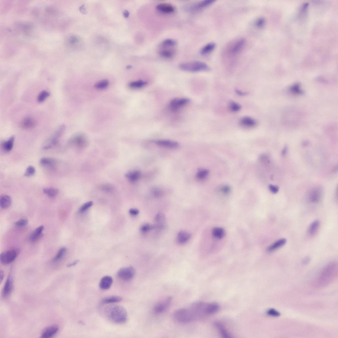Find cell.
I'll list each match as a JSON object with an SVG mask.
<instances>
[{
  "label": "cell",
  "mask_w": 338,
  "mask_h": 338,
  "mask_svg": "<svg viewBox=\"0 0 338 338\" xmlns=\"http://www.w3.org/2000/svg\"><path fill=\"white\" fill-rule=\"evenodd\" d=\"M20 252L19 249L15 248L2 253L1 255V262L5 265L11 263L16 259Z\"/></svg>",
  "instance_id": "obj_5"
},
{
  "label": "cell",
  "mask_w": 338,
  "mask_h": 338,
  "mask_svg": "<svg viewBox=\"0 0 338 338\" xmlns=\"http://www.w3.org/2000/svg\"><path fill=\"white\" fill-rule=\"evenodd\" d=\"M123 14L124 17L126 18H128L130 15L129 12L127 10L124 11Z\"/></svg>",
  "instance_id": "obj_55"
},
{
  "label": "cell",
  "mask_w": 338,
  "mask_h": 338,
  "mask_svg": "<svg viewBox=\"0 0 338 338\" xmlns=\"http://www.w3.org/2000/svg\"><path fill=\"white\" fill-rule=\"evenodd\" d=\"M235 92L238 95L241 96H245V95H247V93L242 92L241 91L238 90V89H236V90Z\"/></svg>",
  "instance_id": "obj_52"
},
{
  "label": "cell",
  "mask_w": 338,
  "mask_h": 338,
  "mask_svg": "<svg viewBox=\"0 0 338 338\" xmlns=\"http://www.w3.org/2000/svg\"><path fill=\"white\" fill-rule=\"evenodd\" d=\"M130 214L132 216H136L138 215L139 213V210L136 208H131L129 210Z\"/></svg>",
  "instance_id": "obj_50"
},
{
  "label": "cell",
  "mask_w": 338,
  "mask_h": 338,
  "mask_svg": "<svg viewBox=\"0 0 338 338\" xmlns=\"http://www.w3.org/2000/svg\"><path fill=\"white\" fill-rule=\"evenodd\" d=\"M141 176V173L139 170H133L128 172L126 174L127 179L132 182L138 180Z\"/></svg>",
  "instance_id": "obj_24"
},
{
  "label": "cell",
  "mask_w": 338,
  "mask_h": 338,
  "mask_svg": "<svg viewBox=\"0 0 338 338\" xmlns=\"http://www.w3.org/2000/svg\"><path fill=\"white\" fill-rule=\"evenodd\" d=\"M14 140V137L12 136L7 141L3 142L2 146L3 149L7 152L11 151L13 148Z\"/></svg>",
  "instance_id": "obj_31"
},
{
  "label": "cell",
  "mask_w": 338,
  "mask_h": 338,
  "mask_svg": "<svg viewBox=\"0 0 338 338\" xmlns=\"http://www.w3.org/2000/svg\"><path fill=\"white\" fill-rule=\"evenodd\" d=\"M159 51V54L165 58H170L174 55L175 52L174 50L163 48Z\"/></svg>",
  "instance_id": "obj_30"
},
{
  "label": "cell",
  "mask_w": 338,
  "mask_h": 338,
  "mask_svg": "<svg viewBox=\"0 0 338 338\" xmlns=\"http://www.w3.org/2000/svg\"><path fill=\"white\" fill-rule=\"evenodd\" d=\"M12 200L11 197L7 195H3L0 199V206L3 209L8 208L11 205Z\"/></svg>",
  "instance_id": "obj_23"
},
{
  "label": "cell",
  "mask_w": 338,
  "mask_h": 338,
  "mask_svg": "<svg viewBox=\"0 0 338 338\" xmlns=\"http://www.w3.org/2000/svg\"><path fill=\"white\" fill-rule=\"evenodd\" d=\"M28 223V220L27 219H22L16 222L14 225L18 227H22L26 226Z\"/></svg>",
  "instance_id": "obj_46"
},
{
  "label": "cell",
  "mask_w": 338,
  "mask_h": 338,
  "mask_svg": "<svg viewBox=\"0 0 338 338\" xmlns=\"http://www.w3.org/2000/svg\"><path fill=\"white\" fill-rule=\"evenodd\" d=\"M229 107L230 110L233 112H238L241 108V106L239 104L234 101L231 102Z\"/></svg>",
  "instance_id": "obj_42"
},
{
  "label": "cell",
  "mask_w": 338,
  "mask_h": 338,
  "mask_svg": "<svg viewBox=\"0 0 338 338\" xmlns=\"http://www.w3.org/2000/svg\"><path fill=\"white\" fill-rule=\"evenodd\" d=\"M147 83L142 80H138L130 82L129 84V87L132 89H137L141 88L145 86Z\"/></svg>",
  "instance_id": "obj_36"
},
{
  "label": "cell",
  "mask_w": 338,
  "mask_h": 338,
  "mask_svg": "<svg viewBox=\"0 0 338 338\" xmlns=\"http://www.w3.org/2000/svg\"><path fill=\"white\" fill-rule=\"evenodd\" d=\"M156 8L158 11L165 14L173 13L175 10L174 8L173 5L168 3L158 4L157 5Z\"/></svg>",
  "instance_id": "obj_15"
},
{
  "label": "cell",
  "mask_w": 338,
  "mask_h": 338,
  "mask_svg": "<svg viewBox=\"0 0 338 338\" xmlns=\"http://www.w3.org/2000/svg\"><path fill=\"white\" fill-rule=\"evenodd\" d=\"M320 222L318 220H315L312 222L308 230V233L310 236H314L316 234L320 226Z\"/></svg>",
  "instance_id": "obj_27"
},
{
  "label": "cell",
  "mask_w": 338,
  "mask_h": 338,
  "mask_svg": "<svg viewBox=\"0 0 338 338\" xmlns=\"http://www.w3.org/2000/svg\"><path fill=\"white\" fill-rule=\"evenodd\" d=\"M4 272L3 271L1 272V283H2L4 277Z\"/></svg>",
  "instance_id": "obj_57"
},
{
  "label": "cell",
  "mask_w": 338,
  "mask_h": 338,
  "mask_svg": "<svg viewBox=\"0 0 338 338\" xmlns=\"http://www.w3.org/2000/svg\"><path fill=\"white\" fill-rule=\"evenodd\" d=\"M213 237L217 239H221L224 238L225 234L224 229L220 227L214 228L212 231Z\"/></svg>",
  "instance_id": "obj_29"
},
{
  "label": "cell",
  "mask_w": 338,
  "mask_h": 338,
  "mask_svg": "<svg viewBox=\"0 0 338 338\" xmlns=\"http://www.w3.org/2000/svg\"><path fill=\"white\" fill-rule=\"evenodd\" d=\"M173 300L170 297H167L163 301L157 304L154 308L156 314H160L166 310L170 306Z\"/></svg>",
  "instance_id": "obj_8"
},
{
  "label": "cell",
  "mask_w": 338,
  "mask_h": 338,
  "mask_svg": "<svg viewBox=\"0 0 338 338\" xmlns=\"http://www.w3.org/2000/svg\"><path fill=\"white\" fill-rule=\"evenodd\" d=\"M55 161L53 159L44 158H42L40 161V163L43 166H49L53 164Z\"/></svg>",
  "instance_id": "obj_40"
},
{
  "label": "cell",
  "mask_w": 338,
  "mask_h": 338,
  "mask_svg": "<svg viewBox=\"0 0 338 338\" xmlns=\"http://www.w3.org/2000/svg\"><path fill=\"white\" fill-rule=\"evenodd\" d=\"M219 305L215 303H207L206 307V314L207 315H211L217 312L219 309Z\"/></svg>",
  "instance_id": "obj_20"
},
{
  "label": "cell",
  "mask_w": 338,
  "mask_h": 338,
  "mask_svg": "<svg viewBox=\"0 0 338 338\" xmlns=\"http://www.w3.org/2000/svg\"><path fill=\"white\" fill-rule=\"evenodd\" d=\"M105 314L108 319L117 324H124L127 320V311L123 307L120 305L110 306L106 308Z\"/></svg>",
  "instance_id": "obj_2"
},
{
  "label": "cell",
  "mask_w": 338,
  "mask_h": 338,
  "mask_svg": "<svg viewBox=\"0 0 338 338\" xmlns=\"http://www.w3.org/2000/svg\"><path fill=\"white\" fill-rule=\"evenodd\" d=\"M208 173V170L206 169H201L197 172L196 177L200 180L205 179L207 177Z\"/></svg>",
  "instance_id": "obj_39"
},
{
  "label": "cell",
  "mask_w": 338,
  "mask_h": 338,
  "mask_svg": "<svg viewBox=\"0 0 338 338\" xmlns=\"http://www.w3.org/2000/svg\"><path fill=\"white\" fill-rule=\"evenodd\" d=\"M131 67H132L131 66H127L126 68H127L130 69V68H131Z\"/></svg>",
  "instance_id": "obj_59"
},
{
  "label": "cell",
  "mask_w": 338,
  "mask_h": 338,
  "mask_svg": "<svg viewBox=\"0 0 338 338\" xmlns=\"http://www.w3.org/2000/svg\"><path fill=\"white\" fill-rule=\"evenodd\" d=\"M231 189L227 185L223 186L221 187L220 191L221 193L224 194H228L230 192Z\"/></svg>",
  "instance_id": "obj_48"
},
{
  "label": "cell",
  "mask_w": 338,
  "mask_h": 338,
  "mask_svg": "<svg viewBox=\"0 0 338 338\" xmlns=\"http://www.w3.org/2000/svg\"><path fill=\"white\" fill-rule=\"evenodd\" d=\"M67 248L65 247H62L59 250L56 255L53 259V262H57L60 260L65 256L67 252Z\"/></svg>",
  "instance_id": "obj_35"
},
{
  "label": "cell",
  "mask_w": 338,
  "mask_h": 338,
  "mask_svg": "<svg viewBox=\"0 0 338 338\" xmlns=\"http://www.w3.org/2000/svg\"><path fill=\"white\" fill-rule=\"evenodd\" d=\"M155 228V226L149 223L143 224L140 228V231L143 233H148Z\"/></svg>",
  "instance_id": "obj_41"
},
{
  "label": "cell",
  "mask_w": 338,
  "mask_h": 338,
  "mask_svg": "<svg viewBox=\"0 0 338 338\" xmlns=\"http://www.w3.org/2000/svg\"><path fill=\"white\" fill-rule=\"evenodd\" d=\"M191 237L190 233L185 230H181L177 234V241L178 244H183L187 243Z\"/></svg>",
  "instance_id": "obj_12"
},
{
  "label": "cell",
  "mask_w": 338,
  "mask_h": 338,
  "mask_svg": "<svg viewBox=\"0 0 338 338\" xmlns=\"http://www.w3.org/2000/svg\"><path fill=\"white\" fill-rule=\"evenodd\" d=\"M240 124L246 128H252L255 126L256 122L255 120L250 117H244L242 118L239 122Z\"/></svg>",
  "instance_id": "obj_17"
},
{
  "label": "cell",
  "mask_w": 338,
  "mask_h": 338,
  "mask_svg": "<svg viewBox=\"0 0 338 338\" xmlns=\"http://www.w3.org/2000/svg\"><path fill=\"white\" fill-rule=\"evenodd\" d=\"M174 317L178 322L184 324L198 319L195 312L190 307L176 310L174 314Z\"/></svg>",
  "instance_id": "obj_3"
},
{
  "label": "cell",
  "mask_w": 338,
  "mask_h": 338,
  "mask_svg": "<svg viewBox=\"0 0 338 338\" xmlns=\"http://www.w3.org/2000/svg\"><path fill=\"white\" fill-rule=\"evenodd\" d=\"M216 44L213 42L209 43L204 46L201 51V54L202 55H207L212 52L216 47Z\"/></svg>",
  "instance_id": "obj_28"
},
{
  "label": "cell",
  "mask_w": 338,
  "mask_h": 338,
  "mask_svg": "<svg viewBox=\"0 0 338 338\" xmlns=\"http://www.w3.org/2000/svg\"><path fill=\"white\" fill-rule=\"evenodd\" d=\"M269 188L271 192L273 194L277 193L279 190V188L277 186L273 185H270Z\"/></svg>",
  "instance_id": "obj_49"
},
{
  "label": "cell",
  "mask_w": 338,
  "mask_h": 338,
  "mask_svg": "<svg viewBox=\"0 0 338 338\" xmlns=\"http://www.w3.org/2000/svg\"><path fill=\"white\" fill-rule=\"evenodd\" d=\"M155 221L156 225L155 228L159 229H162L165 226V217L164 215L162 213H159L155 216Z\"/></svg>",
  "instance_id": "obj_19"
},
{
  "label": "cell",
  "mask_w": 338,
  "mask_h": 338,
  "mask_svg": "<svg viewBox=\"0 0 338 338\" xmlns=\"http://www.w3.org/2000/svg\"><path fill=\"white\" fill-rule=\"evenodd\" d=\"M50 95V93L46 91H42L38 95L37 101L40 103H42Z\"/></svg>",
  "instance_id": "obj_38"
},
{
  "label": "cell",
  "mask_w": 338,
  "mask_h": 338,
  "mask_svg": "<svg viewBox=\"0 0 338 338\" xmlns=\"http://www.w3.org/2000/svg\"><path fill=\"white\" fill-rule=\"evenodd\" d=\"M177 42L175 40L168 39L164 40L161 43L160 46L162 48H172L175 46Z\"/></svg>",
  "instance_id": "obj_34"
},
{
  "label": "cell",
  "mask_w": 338,
  "mask_h": 338,
  "mask_svg": "<svg viewBox=\"0 0 338 338\" xmlns=\"http://www.w3.org/2000/svg\"><path fill=\"white\" fill-rule=\"evenodd\" d=\"M122 298L120 297L111 296L103 298L101 299L100 302L102 304H107L119 303L122 301Z\"/></svg>",
  "instance_id": "obj_25"
},
{
  "label": "cell",
  "mask_w": 338,
  "mask_h": 338,
  "mask_svg": "<svg viewBox=\"0 0 338 338\" xmlns=\"http://www.w3.org/2000/svg\"><path fill=\"white\" fill-rule=\"evenodd\" d=\"M215 2L214 0H206L191 6L190 8L192 10H195L206 8Z\"/></svg>",
  "instance_id": "obj_22"
},
{
  "label": "cell",
  "mask_w": 338,
  "mask_h": 338,
  "mask_svg": "<svg viewBox=\"0 0 338 338\" xmlns=\"http://www.w3.org/2000/svg\"><path fill=\"white\" fill-rule=\"evenodd\" d=\"M214 325L223 337L225 338L231 337L230 334L228 332L227 330L221 323L219 322H216L214 323Z\"/></svg>",
  "instance_id": "obj_26"
},
{
  "label": "cell",
  "mask_w": 338,
  "mask_h": 338,
  "mask_svg": "<svg viewBox=\"0 0 338 338\" xmlns=\"http://www.w3.org/2000/svg\"><path fill=\"white\" fill-rule=\"evenodd\" d=\"M153 192L154 195L156 196H160L162 194V192L158 189H154Z\"/></svg>",
  "instance_id": "obj_51"
},
{
  "label": "cell",
  "mask_w": 338,
  "mask_h": 338,
  "mask_svg": "<svg viewBox=\"0 0 338 338\" xmlns=\"http://www.w3.org/2000/svg\"><path fill=\"white\" fill-rule=\"evenodd\" d=\"M44 229L43 226L37 228L30 236V240L31 242H35L39 240L42 237Z\"/></svg>",
  "instance_id": "obj_18"
},
{
  "label": "cell",
  "mask_w": 338,
  "mask_h": 338,
  "mask_svg": "<svg viewBox=\"0 0 338 338\" xmlns=\"http://www.w3.org/2000/svg\"><path fill=\"white\" fill-rule=\"evenodd\" d=\"M35 169L32 166H29L26 169L24 174V176L29 177L33 176L35 173Z\"/></svg>",
  "instance_id": "obj_44"
},
{
  "label": "cell",
  "mask_w": 338,
  "mask_h": 338,
  "mask_svg": "<svg viewBox=\"0 0 338 338\" xmlns=\"http://www.w3.org/2000/svg\"><path fill=\"white\" fill-rule=\"evenodd\" d=\"M287 242L285 239H282L276 241L267 248V251L269 252L275 251L284 245Z\"/></svg>",
  "instance_id": "obj_21"
},
{
  "label": "cell",
  "mask_w": 338,
  "mask_h": 338,
  "mask_svg": "<svg viewBox=\"0 0 338 338\" xmlns=\"http://www.w3.org/2000/svg\"><path fill=\"white\" fill-rule=\"evenodd\" d=\"M109 84V81L107 79H104L97 82L95 84L94 87L99 90H103L106 88Z\"/></svg>",
  "instance_id": "obj_37"
},
{
  "label": "cell",
  "mask_w": 338,
  "mask_h": 338,
  "mask_svg": "<svg viewBox=\"0 0 338 338\" xmlns=\"http://www.w3.org/2000/svg\"><path fill=\"white\" fill-rule=\"evenodd\" d=\"M190 102V100L187 98H175L171 100L169 107L172 111H176L187 105Z\"/></svg>",
  "instance_id": "obj_9"
},
{
  "label": "cell",
  "mask_w": 338,
  "mask_h": 338,
  "mask_svg": "<svg viewBox=\"0 0 338 338\" xmlns=\"http://www.w3.org/2000/svg\"><path fill=\"white\" fill-rule=\"evenodd\" d=\"M265 19L261 17L257 19L255 23V24L257 28L261 29L265 26Z\"/></svg>",
  "instance_id": "obj_43"
},
{
  "label": "cell",
  "mask_w": 338,
  "mask_h": 338,
  "mask_svg": "<svg viewBox=\"0 0 338 338\" xmlns=\"http://www.w3.org/2000/svg\"><path fill=\"white\" fill-rule=\"evenodd\" d=\"M322 194V190L318 187L312 190L309 195V200L312 203H316L319 201Z\"/></svg>",
  "instance_id": "obj_13"
},
{
  "label": "cell",
  "mask_w": 338,
  "mask_h": 338,
  "mask_svg": "<svg viewBox=\"0 0 338 338\" xmlns=\"http://www.w3.org/2000/svg\"><path fill=\"white\" fill-rule=\"evenodd\" d=\"M155 143L159 146L170 148H177L180 146L179 143L177 142L170 140H158L155 141Z\"/></svg>",
  "instance_id": "obj_14"
},
{
  "label": "cell",
  "mask_w": 338,
  "mask_h": 338,
  "mask_svg": "<svg viewBox=\"0 0 338 338\" xmlns=\"http://www.w3.org/2000/svg\"><path fill=\"white\" fill-rule=\"evenodd\" d=\"M59 330L58 325H53L45 329L43 331L41 337L49 338L55 335Z\"/></svg>",
  "instance_id": "obj_10"
},
{
  "label": "cell",
  "mask_w": 338,
  "mask_h": 338,
  "mask_svg": "<svg viewBox=\"0 0 338 338\" xmlns=\"http://www.w3.org/2000/svg\"><path fill=\"white\" fill-rule=\"evenodd\" d=\"M180 67L183 71L190 72H208L210 69L207 64L200 61L182 63Z\"/></svg>",
  "instance_id": "obj_4"
},
{
  "label": "cell",
  "mask_w": 338,
  "mask_h": 338,
  "mask_svg": "<svg viewBox=\"0 0 338 338\" xmlns=\"http://www.w3.org/2000/svg\"><path fill=\"white\" fill-rule=\"evenodd\" d=\"M35 124V121L33 118L27 117L23 120L22 126L25 128L30 129L34 127Z\"/></svg>",
  "instance_id": "obj_32"
},
{
  "label": "cell",
  "mask_w": 338,
  "mask_h": 338,
  "mask_svg": "<svg viewBox=\"0 0 338 338\" xmlns=\"http://www.w3.org/2000/svg\"><path fill=\"white\" fill-rule=\"evenodd\" d=\"M267 314L268 315L273 317H278L280 314L278 311L274 309H270L268 310Z\"/></svg>",
  "instance_id": "obj_47"
},
{
  "label": "cell",
  "mask_w": 338,
  "mask_h": 338,
  "mask_svg": "<svg viewBox=\"0 0 338 338\" xmlns=\"http://www.w3.org/2000/svg\"><path fill=\"white\" fill-rule=\"evenodd\" d=\"M113 282L112 277L110 276H106L102 278L100 282L99 288L103 290L109 289L111 287Z\"/></svg>",
  "instance_id": "obj_16"
},
{
  "label": "cell",
  "mask_w": 338,
  "mask_h": 338,
  "mask_svg": "<svg viewBox=\"0 0 338 338\" xmlns=\"http://www.w3.org/2000/svg\"><path fill=\"white\" fill-rule=\"evenodd\" d=\"M136 271L132 266L122 268L119 270L117 274L119 279L124 282H129L135 277Z\"/></svg>",
  "instance_id": "obj_6"
},
{
  "label": "cell",
  "mask_w": 338,
  "mask_h": 338,
  "mask_svg": "<svg viewBox=\"0 0 338 338\" xmlns=\"http://www.w3.org/2000/svg\"><path fill=\"white\" fill-rule=\"evenodd\" d=\"M13 288V280L12 276L9 275L6 280L3 290V296L5 298L8 297L11 294Z\"/></svg>",
  "instance_id": "obj_11"
},
{
  "label": "cell",
  "mask_w": 338,
  "mask_h": 338,
  "mask_svg": "<svg viewBox=\"0 0 338 338\" xmlns=\"http://www.w3.org/2000/svg\"><path fill=\"white\" fill-rule=\"evenodd\" d=\"M78 261H79L78 260H75V261H73V262H72V263H71V264H68L67 265V266L68 267H71L72 266H73L76 265V264H77L78 263Z\"/></svg>",
  "instance_id": "obj_54"
},
{
  "label": "cell",
  "mask_w": 338,
  "mask_h": 338,
  "mask_svg": "<svg viewBox=\"0 0 338 338\" xmlns=\"http://www.w3.org/2000/svg\"><path fill=\"white\" fill-rule=\"evenodd\" d=\"M337 275L336 265L331 263L325 267L316 279L315 285L317 288H321L332 283Z\"/></svg>",
  "instance_id": "obj_1"
},
{
  "label": "cell",
  "mask_w": 338,
  "mask_h": 338,
  "mask_svg": "<svg viewBox=\"0 0 338 338\" xmlns=\"http://www.w3.org/2000/svg\"><path fill=\"white\" fill-rule=\"evenodd\" d=\"M80 10L82 13L83 14H86L87 13V11L84 7V5H83L81 6L79 8Z\"/></svg>",
  "instance_id": "obj_53"
},
{
  "label": "cell",
  "mask_w": 338,
  "mask_h": 338,
  "mask_svg": "<svg viewBox=\"0 0 338 338\" xmlns=\"http://www.w3.org/2000/svg\"><path fill=\"white\" fill-rule=\"evenodd\" d=\"M245 43V40L243 38H240L235 41L228 48L229 53L233 56L239 54L244 48Z\"/></svg>",
  "instance_id": "obj_7"
},
{
  "label": "cell",
  "mask_w": 338,
  "mask_h": 338,
  "mask_svg": "<svg viewBox=\"0 0 338 338\" xmlns=\"http://www.w3.org/2000/svg\"><path fill=\"white\" fill-rule=\"evenodd\" d=\"M309 258L305 259V260H304V262L305 263H308V261H309Z\"/></svg>",
  "instance_id": "obj_58"
},
{
  "label": "cell",
  "mask_w": 338,
  "mask_h": 338,
  "mask_svg": "<svg viewBox=\"0 0 338 338\" xmlns=\"http://www.w3.org/2000/svg\"><path fill=\"white\" fill-rule=\"evenodd\" d=\"M287 151V147H285V148L283 149L282 151V156H284L286 154V153Z\"/></svg>",
  "instance_id": "obj_56"
},
{
  "label": "cell",
  "mask_w": 338,
  "mask_h": 338,
  "mask_svg": "<svg viewBox=\"0 0 338 338\" xmlns=\"http://www.w3.org/2000/svg\"><path fill=\"white\" fill-rule=\"evenodd\" d=\"M43 192L48 196L54 197L58 195L59 190L56 188L49 187L44 188L43 189Z\"/></svg>",
  "instance_id": "obj_33"
},
{
  "label": "cell",
  "mask_w": 338,
  "mask_h": 338,
  "mask_svg": "<svg viewBox=\"0 0 338 338\" xmlns=\"http://www.w3.org/2000/svg\"><path fill=\"white\" fill-rule=\"evenodd\" d=\"M93 202L92 201L88 202L85 203L80 208L79 210V212H85L89 208L91 207L93 205Z\"/></svg>",
  "instance_id": "obj_45"
}]
</instances>
